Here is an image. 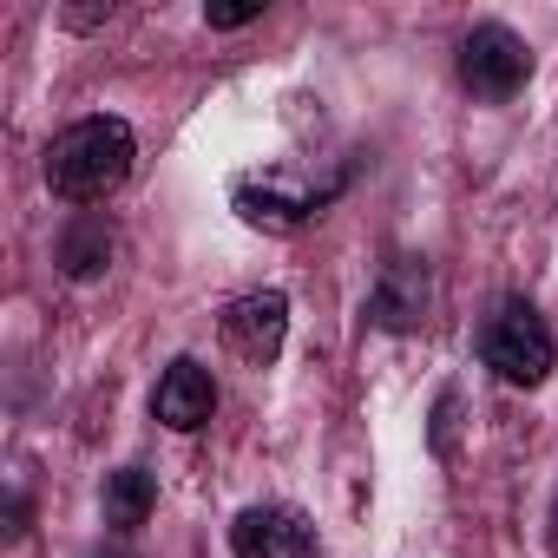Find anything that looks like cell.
<instances>
[{"label": "cell", "mask_w": 558, "mask_h": 558, "mask_svg": "<svg viewBox=\"0 0 558 558\" xmlns=\"http://www.w3.org/2000/svg\"><path fill=\"white\" fill-rule=\"evenodd\" d=\"M532 80V47L512 34V27H499V21H480L466 40H460V86L473 93V99H512L519 86Z\"/></svg>", "instance_id": "obj_3"}, {"label": "cell", "mask_w": 558, "mask_h": 558, "mask_svg": "<svg viewBox=\"0 0 558 558\" xmlns=\"http://www.w3.org/2000/svg\"><path fill=\"white\" fill-rule=\"evenodd\" d=\"M151 506H158V473H145V466L106 473V525H112V538H132L151 519Z\"/></svg>", "instance_id": "obj_9"}, {"label": "cell", "mask_w": 558, "mask_h": 558, "mask_svg": "<svg viewBox=\"0 0 558 558\" xmlns=\"http://www.w3.org/2000/svg\"><path fill=\"white\" fill-rule=\"evenodd\" d=\"M236 217L243 223H256V230H303L316 210H323V197H310V191H290V184H256V178H243L236 191Z\"/></svg>", "instance_id": "obj_8"}, {"label": "cell", "mask_w": 558, "mask_h": 558, "mask_svg": "<svg viewBox=\"0 0 558 558\" xmlns=\"http://www.w3.org/2000/svg\"><path fill=\"white\" fill-rule=\"evenodd\" d=\"M151 414H158L171 434H197V427L217 414V381H210V368L191 362V355H178V362L158 375V388H151Z\"/></svg>", "instance_id": "obj_6"}, {"label": "cell", "mask_w": 558, "mask_h": 558, "mask_svg": "<svg viewBox=\"0 0 558 558\" xmlns=\"http://www.w3.org/2000/svg\"><path fill=\"white\" fill-rule=\"evenodd\" d=\"M99 558H106V551H99ZM112 558H132V551H112Z\"/></svg>", "instance_id": "obj_12"}, {"label": "cell", "mask_w": 558, "mask_h": 558, "mask_svg": "<svg viewBox=\"0 0 558 558\" xmlns=\"http://www.w3.org/2000/svg\"><path fill=\"white\" fill-rule=\"evenodd\" d=\"M230 551L236 558H310L316 525L296 506H243L230 525Z\"/></svg>", "instance_id": "obj_5"}, {"label": "cell", "mask_w": 558, "mask_h": 558, "mask_svg": "<svg viewBox=\"0 0 558 558\" xmlns=\"http://www.w3.org/2000/svg\"><path fill=\"white\" fill-rule=\"evenodd\" d=\"M132 158H138L132 125L112 119V112H93V119L66 125V132L47 145V184H53V197H66V204H99V197H112V191L132 178Z\"/></svg>", "instance_id": "obj_1"}, {"label": "cell", "mask_w": 558, "mask_h": 558, "mask_svg": "<svg viewBox=\"0 0 558 558\" xmlns=\"http://www.w3.org/2000/svg\"><path fill=\"white\" fill-rule=\"evenodd\" d=\"M283 336H290V296L283 290H250V296H236L223 310V342L250 368H269L283 355Z\"/></svg>", "instance_id": "obj_4"}, {"label": "cell", "mask_w": 558, "mask_h": 558, "mask_svg": "<svg viewBox=\"0 0 558 558\" xmlns=\"http://www.w3.org/2000/svg\"><path fill=\"white\" fill-rule=\"evenodd\" d=\"M368 323L388 329V336H408V329L427 323V269H421L414 256H395V263L381 269V283H375V296H368Z\"/></svg>", "instance_id": "obj_7"}, {"label": "cell", "mask_w": 558, "mask_h": 558, "mask_svg": "<svg viewBox=\"0 0 558 558\" xmlns=\"http://www.w3.org/2000/svg\"><path fill=\"white\" fill-rule=\"evenodd\" d=\"M106 263H112V230H106V217H73L66 236H60V269L73 276V283H93Z\"/></svg>", "instance_id": "obj_10"}, {"label": "cell", "mask_w": 558, "mask_h": 558, "mask_svg": "<svg viewBox=\"0 0 558 558\" xmlns=\"http://www.w3.org/2000/svg\"><path fill=\"white\" fill-rule=\"evenodd\" d=\"M480 355H486V368H493L499 381H512V388H538V381L551 375V362H558V342H551L545 316H538L532 303L512 296V303H499V316L486 323Z\"/></svg>", "instance_id": "obj_2"}, {"label": "cell", "mask_w": 558, "mask_h": 558, "mask_svg": "<svg viewBox=\"0 0 558 558\" xmlns=\"http://www.w3.org/2000/svg\"><path fill=\"white\" fill-rule=\"evenodd\" d=\"M204 21L230 34V27H250V21H263V8H256V0H250V8H204Z\"/></svg>", "instance_id": "obj_11"}]
</instances>
